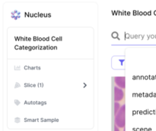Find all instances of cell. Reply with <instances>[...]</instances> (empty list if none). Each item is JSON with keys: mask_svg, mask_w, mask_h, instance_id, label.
Here are the masks:
<instances>
[]
</instances>
